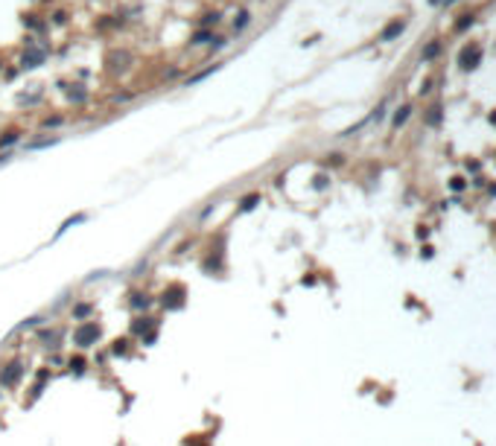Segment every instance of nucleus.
<instances>
[{
	"mask_svg": "<svg viewBox=\"0 0 496 446\" xmlns=\"http://www.w3.org/2000/svg\"><path fill=\"white\" fill-rule=\"evenodd\" d=\"M438 53H441V44H438V41H432V44L424 50V59H432V55H438Z\"/></svg>",
	"mask_w": 496,
	"mask_h": 446,
	"instance_id": "8",
	"label": "nucleus"
},
{
	"mask_svg": "<svg viewBox=\"0 0 496 446\" xmlns=\"http://www.w3.org/2000/svg\"><path fill=\"white\" fill-rule=\"evenodd\" d=\"M21 374H24V367L15 362V365H9V370H6V374L0 376V382H3V385H15V382L21 379Z\"/></svg>",
	"mask_w": 496,
	"mask_h": 446,
	"instance_id": "3",
	"label": "nucleus"
},
{
	"mask_svg": "<svg viewBox=\"0 0 496 446\" xmlns=\"http://www.w3.org/2000/svg\"><path fill=\"white\" fill-rule=\"evenodd\" d=\"M458 64L464 67V70H473L476 64H482V47H479V44H467L458 53Z\"/></svg>",
	"mask_w": 496,
	"mask_h": 446,
	"instance_id": "2",
	"label": "nucleus"
},
{
	"mask_svg": "<svg viewBox=\"0 0 496 446\" xmlns=\"http://www.w3.org/2000/svg\"><path fill=\"white\" fill-rule=\"evenodd\" d=\"M409 111H412V108H400V114H397V117H394V125H400V123H406V117H409Z\"/></svg>",
	"mask_w": 496,
	"mask_h": 446,
	"instance_id": "9",
	"label": "nucleus"
},
{
	"mask_svg": "<svg viewBox=\"0 0 496 446\" xmlns=\"http://www.w3.org/2000/svg\"><path fill=\"white\" fill-rule=\"evenodd\" d=\"M248 21H251V15H248V12H240V15H236V21H234V29H236V32H240V29H245V27H248Z\"/></svg>",
	"mask_w": 496,
	"mask_h": 446,
	"instance_id": "6",
	"label": "nucleus"
},
{
	"mask_svg": "<svg viewBox=\"0 0 496 446\" xmlns=\"http://www.w3.org/2000/svg\"><path fill=\"white\" fill-rule=\"evenodd\" d=\"M470 24H473V15H467V18L461 21V24H455V29H467Z\"/></svg>",
	"mask_w": 496,
	"mask_h": 446,
	"instance_id": "11",
	"label": "nucleus"
},
{
	"mask_svg": "<svg viewBox=\"0 0 496 446\" xmlns=\"http://www.w3.org/2000/svg\"><path fill=\"white\" fill-rule=\"evenodd\" d=\"M208 41H213V44H216V47H222V38H213V35H210V32H205V29L193 35V44H208Z\"/></svg>",
	"mask_w": 496,
	"mask_h": 446,
	"instance_id": "5",
	"label": "nucleus"
},
{
	"mask_svg": "<svg viewBox=\"0 0 496 446\" xmlns=\"http://www.w3.org/2000/svg\"><path fill=\"white\" fill-rule=\"evenodd\" d=\"M257 201H260V196H257V193H251V196H245L243 201H240V207H243V210H251Z\"/></svg>",
	"mask_w": 496,
	"mask_h": 446,
	"instance_id": "7",
	"label": "nucleus"
},
{
	"mask_svg": "<svg viewBox=\"0 0 496 446\" xmlns=\"http://www.w3.org/2000/svg\"><path fill=\"white\" fill-rule=\"evenodd\" d=\"M403 29H406V24H403V21H394L391 27H385V29H382V35H379V38H382V41H394V38L400 35Z\"/></svg>",
	"mask_w": 496,
	"mask_h": 446,
	"instance_id": "4",
	"label": "nucleus"
},
{
	"mask_svg": "<svg viewBox=\"0 0 496 446\" xmlns=\"http://www.w3.org/2000/svg\"><path fill=\"white\" fill-rule=\"evenodd\" d=\"M15 140H18V134H15V132H9L6 137H0V146H9V143H15Z\"/></svg>",
	"mask_w": 496,
	"mask_h": 446,
	"instance_id": "10",
	"label": "nucleus"
},
{
	"mask_svg": "<svg viewBox=\"0 0 496 446\" xmlns=\"http://www.w3.org/2000/svg\"><path fill=\"white\" fill-rule=\"evenodd\" d=\"M97 339H99V327L94 321H85L79 330L73 332V341H76L79 347H90V344H97Z\"/></svg>",
	"mask_w": 496,
	"mask_h": 446,
	"instance_id": "1",
	"label": "nucleus"
},
{
	"mask_svg": "<svg viewBox=\"0 0 496 446\" xmlns=\"http://www.w3.org/2000/svg\"><path fill=\"white\" fill-rule=\"evenodd\" d=\"M429 3H441V0H429Z\"/></svg>",
	"mask_w": 496,
	"mask_h": 446,
	"instance_id": "12",
	"label": "nucleus"
}]
</instances>
